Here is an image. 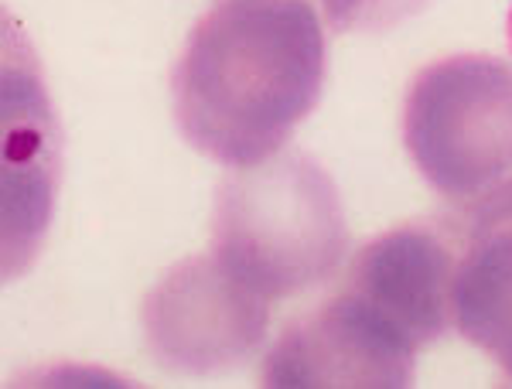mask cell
I'll use <instances>...</instances> for the list:
<instances>
[{
  "instance_id": "obj_1",
  "label": "cell",
  "mask_w": 512,
  "mask_h": 389,
  "mask_svg": "<svg viewBox=\"0 0 512 389\" xmlns=\"http://www.w3.org/2000/svg\"><path fill=\"white\" fill-rule=\"evenodd\" d=\"M321 86L325 31L311 0H216L171 72L181 137L226 168L274 157Z\"/></svg>"
},
{
  "instance_id": "obj_2",
  "label": "cell",
  "mask_w": 512,
  "mask_h": 389,
  "mask_svg": "<svg viewBox=\"0 0 512 389\" xmlns=\"http://www.w3.org/2000/svg\"><path fill=\"white\" fill-rule=\"evenodd\" d=\"M349 226L332 175L311 154L277 151L229 168L212 212V253L267 301L304 294L335 277Z\"/></svg>"
},
{
  "instance_id": "obj_3",
  "label": "cell",
  "mask_w": 512,
  "mask_h": 389,
  "mask_svg": "<svg viewBox=\"0 0 512 389\" xmlns=\"http://www.w3.org/2000/svg\"><path fill=\"white\" fill-rule=\"evenodd\" d=\"M403 144L465 219L512 202V62L448 55L410 82Z\"/></svg>"
},
{
  "instance_id": "obj_4",
  "label": "cell",
  "mask_w": 512,
  "mask_h": 389,
  "mask_svg": "<svg viewBox=\"0 0 512 389\" xmlns=\"http://www.w3.org/2000/svg\"><path fill=\"white\" fill-rule=\"evenodd\" d=\"M154 362L178 376H222L267 345L270 301L212 256H188L147 291L140 308Z\"/></svg>"
},
{
  "instance_id": "obj_5",
  "label": "cell",
  "mask_w": 512,
  "mask_h": 389,
  "mask_svg": "<svg viewBox=\"0 0 512 389\" xmlns=\"http://www.w3.org/2000/svg\"><path fill=\"white\" fill-rule=\"evenodd\" d=\"M417 345L352 291L287 321L263 359L270 389H407Z\"/></svg>"
},
{
  "instance_id": "obj_6",
  "label": "cell",
  "mask_w": 512,
  "mask_h": 389,
  "mask_svg": "<svg viewBox=\"0 0 512 389\" xmlns=\"http://www.w3.org/2000/svg\"><path fill=\"white\" fill-rule=\"evenodd\" d=\"M465 243V239H461ZM461 250L444 222H407L352 256L342 287L403 331L417 352L454 328V273Z\"/></svg>"
},
{
  "instance_id": "obj_7",
  "label": "cell",
  "mask_w": 512,
  "mask_h": 389,
  "mask_svg": "<svg viewBox=\"0 0 512 389\" xmlns=\"http://www.w3.org/2000/svg\"><path fill=\"white\" fill-rule=\"evenodd\" d=\"M59 137L52 130V106L41 93L31 59L7 55L4 65V219H7V277L35 256L52 215Z\"/></svg>"
},
{
  "instance_id": "obj_8",
  "label": "cell",
  "mask_w": 512,
  "mask_h": 389,
  "mask_svg": "<svg viewBox=\"0 0 512 389\" xmlns=\"http://www.w3.org/2000/svg\"><path fill=\"white\" fill-rule=\"evenodd\" d=\"M451 304L461 338L512 379V202L468 219Z\"/></svg>"
},
{
  "instance_id": "obj_9",
  "label": "cell",
  "mask_w": 512,
  "mask_h": 389,
  "mask_svg": "<svg viewBox=\"0 0 512 389\" xmlns=\"http://www.w3.org/2000/svg\"><path fill=\"white\" fill-rule=\"evenodd\" d=\"M434 0H321L325 21L335 35L345 31H390L410 21Z\"/></svg>"
},
{
  "instance_id": "obj_10",
  "label": "cell",
  "mask_w": 512,
  "mask_h": 389,
  "mask_svg": "<svg viewBox=\"0 0 512 389\" xmlns=\"http://www.w3.org/2000/svg\"><path fill=\"white\" fill-rule=\"evenodd\" d=\"M509 41H512V14H509Z\"/></svg>"
}]
</instances>
